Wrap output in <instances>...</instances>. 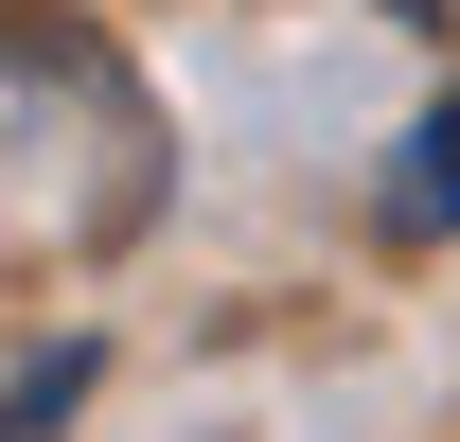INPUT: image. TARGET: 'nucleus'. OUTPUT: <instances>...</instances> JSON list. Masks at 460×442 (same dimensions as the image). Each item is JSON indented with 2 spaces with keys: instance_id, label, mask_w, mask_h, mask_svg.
<instances>
[{
  "instance_id": "obj_2",
  "label": "nucleus",
  "mask_w": 460,
  "mask_h": 442,
  "mask_svg": "<svg viewBox=\"0 0 460 442\" xmlns=\"http://www.w3.org/2000/svg\"><path fill=\"white\" fill-rule=\"evenodd\" d=\"M89 407V336H54L36 372H0V442H36V425H71Z\"/></svg>"
},
{
  "instance_id": "obj_3",
  "label": "nucleus",
  "mask_w": 460,
  "mask_h": 442,
  "mask_svg": "<svg viewBox=\"0 0 460 442\" xmlns=\"http://www.w3.org/2000/svg\"><path fill=\"white\" fill-rule=\"evenodd\" d=\"M372 18H407V36H443V0H372Z\"/></svg>"
},
{
  "instance_id": "obj_1",
  "label": "nucleus",
  "mask_w": 460,
  "mask_h": 442,
  "mask_svg": "<svg viewBox=\"0 0 460 442\" xmlns=\"http://www.w3.org/2000/svg\"><path fill=\"white\" fill-rule=\"evenodd\" d=\"M372 230H390V248H443V230H460V89L407 124V160H390V195H372Z\"/></svg>"
}]
</instances>
